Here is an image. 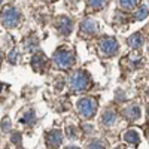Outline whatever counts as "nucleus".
<instances>
[{
	"mask_svg": "<svg viewBox=\"0 0 149 149\" xmlns=\"http://www.w3.org/2000/svg\"><path fill=\"white\" fill-rule=\"evenodd\" d=\"M90 85H91V79L88 76V73L85 72H73L69 76V86L74 93H82L85 90H88Z\"/></svg>",
	"mask_w": 149,
	"mask_h": 149,
	"instance_id": "nucleus-1",
	"label": "nucleus"
},
{
	"mask_svg": "<svg viewBox=\"0 0 149 149\" xmlns=\"http://www.w3.org/2000/svg\"><path fill=\"white\" fill-rule=\"evenodd\" d=\"M52 63L57 69H70L74 63V55L72 51H67V49H58L52 55Z\"/></svg>",
	"mask_w": 149,
	"mask_h": 149,
	"instance_id": "nucleus-2",
	"label": "nucleus"
},
{
	"mask_svg": "<svg viewBox=\"0 0 149 149\" xmlns=\"http://www.w3.org/2000/svg\"><path fill=\"white\" fill-rule=\"evenodd\" d=\"M0 19H2V24L6 29H15L19 24V19H21L19 10L17 8H14V6H6L2 10Z\"/></svg>",
	"mask_w": 149,
	"mask_h": 149,
	"instance_id": "nucleus-3",
	"label": "nucleus"
},
{
	"mask_svg": "<svg viewBox=\"0 0 149 149\" xmlns=\"http://www.w3.org/2000/svg\"><path fill=\"white\" fill-rule=\"evenodd\" d=\"M78 110L82 118L85 119H90L95 115V110H97V100L94 97H84L78 102Z\"/></svg>",
	"mask_w": 149,
	"mask_h": 149,
	"instance_id": "nucleus-4",
	"label": "nucleus"
},
{
	"mask_svg": "<svg viewBox=\"0 0 149 149\" xmlns=\"http://www.w3.org/2000/svg\"><path fill=\"white\" fill-rule=\"evenodd\" d=\"M98 51L103 57H113L118 52V42L113 37H104L98 42Z\"/></svg>",
	"mask_w": 149,
	"mask_h": 149,
	"instance_id": "nucleus-5",
	"label": "nucleus"
},
{
	"mask_svg": "<svg viewBox=\"0 0 149 149\" xmlns=\"http://www.w3.org/2000/svg\"><path fill=\"white\" fill-rule=\"evenodd\" d=\"M57 29L63 36H69L72 33V30H73V21L69 17H66V15L60 17L57 19Z\"/></svg>",
	"mask_w": 149,
	"mask_h": 149,
	"instance_id": "nucleus-6",
	"label": "nucleus"
},
{
	"mask_svg": "<svg viewBox=\"0 0 149 149\" xmlns=\"http://www.w3.org/2000/svg\"><path fill=\"white\" fill-rule=\"evenodd\" d=\"M63 143V131L52 130L46 134V145L48 148H58Z\"/></svg>",
	"mask_w": 149,
	"mask_h": 149,
	"instance_id": "nucleus-7",
	"label": "nucleus"
},
{
	"mask_svg": "<svg viewBox=\"0 0 149 149\" xmlns=\"http://www.w3.org/2000/svg\"><path fill=\"white\" fill-rule=\"evenodd\" d=\"M46 63H48V60H46V57L42 52H36L31 57V67H33L34 72H43Z\"/></svg>",
	"mask_w": 149,
	"mask_h": 149,
	"instance_id": "nucleus-8",
	"label": "nucleus"
},
{
	"mask_svg": "<svg viewBox=\"0 0 149 149\" xmlns=\"http://www.w3.org/2000/svg\"><path fill=\"white\" fill-rule=\"evenodd\" d=\"M97 22L91 18H86L81 22V33L82 34H86V36H90V34H94L97 31Z\"/></svg>",
	"mask_w": 149,
	"mask_h": 149,
	"instance_id": "nucleus-9",
	"label": "nucleus"
},
{
	"mask_svg": "<svg viewBox=\"0 0 149 149\" xmlns=\"http://www.w3.org/2000/svg\"><path fill=\"white\" fill-rule=\"evenodd\" d=\"M115 122H116V113H115V112H113V110H110V109L104 110V112H103V115H102V124H103V125H106V127H112Z\"/></svg>",
	"mask_w": 149,
	"mask_h": 149,
	"instance_id": "nucleus-10",
	"label": "nucleus"
},
{
	"mask_svg": "<svg viewBox=\"0 0 149 149\" xmlns=\"http://www.w3.org/2000/svg\"><path fill=\"white\" fill-rule=\"evenodd\" d=\"M124 115H125L128 119H131V121L139 119L140 118V107L136 106V104H130L128 107L124 109Z\"/></svg>",
	"mask_w": 149,
	"mask_h": 149,
	"instance_id": "nucleus-11",
	"label": "nucleus"
},
{
	"mask_svg": "<svg viewBox=\"0 0 149 149\" xmlns=\"http://www.w3.org/2000/svg\"><path fill=\"white\" fill-rule=\"evenodd\" d=\"M145 39H143V34L142 33H134L130 36V39H128V45L133 48V49H137L143 45Z\"/></svg>",
	"mask_w": 149,
	"mask_h": 149,
	"instance_id": "nucleus-12",
	"label": "nucleus"
},
{
	"mask_svg": "<svg viewBox=\"0 0 149 149\" xmlns=\"http://www.w3.org/2000/svg\"><path fill=\"white\" fill-rule=\"evenodd\" d=\"M124 140H125L127 143H130V145H139L140 143V136H139L137 131L128 130L125 134H124Z\"/></svg>",
	"mask_w": 149,
	"mask_h": 149,
	"instance_id": "nucleus-13",
	"label": "nucleus"
},
{
	"mask_svg": "<svg viewBox=\"0 0 149 149\" xmlns=\"http://www.w3.org/2000/svg\"><path fill=\"white\" fill-rule=\"evenodd\" d=\"M148 17V6L146 5H140L137 8V10H136V14H134V18L137 19V21H142Z\"/></svg>",
	"mask_w": 149,
	"mask_h": 149,
	"instance_id": "nucleus-14",
	"label": "nucleus"
},
{
	"mask_svg": "<svg viewBox=\"0 0 149 149\" xmlns=\"http://www.w3.org/2000/svg\"><path fill=\"white\" fill-rule=\"evenodd\" d=\"M37 45H39V42H37L36 37H29V39H26V42H24V46H26L27 51L33 52L37 49Z\"/></svg>",
	"mask_w": 149,
	"mask_h": 149,
	"instance_id": "nucleus-15",
	"label": "nucleus"
},
{
	"mask_svg": "<svg viewBox=\"0 0 149 149\" xmlns=\"http://www.w3.org/2000/svg\"><path fill=\"white\" fill-rule=\"evenodd\" d=\"M34 119H36L34 110H27L26 113H24V116L21 118V122H22V124H29V125H31V124L34 122Z\"/></svg>",
	"mask_w": 149,
	"mask_h": 149,
	"instance_id": "nucleus-16",
	"label": "nucleus"
},
{
	"mask_svg": "<svg viewBox=\"0 0 149 149\" xmlns=\"http://www.w3.org/2000/svg\"><path fill=\"white\" fill-rule=\"evenodd\" d=\"M118 3H119L121 8H124V9L128 10V9H133V8L137 6L139 0H118Z\"/></svg>",
	"mask_w": 149,
	"mask_h": 149,
	"instance_id": "nucleus-17",
	"label": "nucleus"
},
{
	"mask_svg": "<svg viewBox=\"0 0 149 149\" xmlns=\"http://www.w3.org/2000/svg\"><path fill=\"white\" fill-rule=\"evenodd\" d=\"M107 3V0H88V5L91 9L94 10H98V9H103Z\"/></svg>",
	"mask_w": 149,
	"mask_h": 149,
	"instance_id": "nucleus-18",
	"label": "nucleus"
},
{
	"mask_svg": "<svg viewBox=\"0 0 149 149\" xmlns=\"http://www.w3.org/2000/svg\"><path fill=\"white\" fill-rule=\"evenodd\" d=\"M66 134L70 139H76L78 137V128L74 125H72V124H69V125L66 127Z\"/></svg>",
	"mask_w": 149,
	"mask_h": 149,
	"instance_id": "nucleus-19",
	"label": "nucleus"
},
{
	"mask_svg": "<svg viewBox=\"0 0 149 149\" xmlns=\"http://www.w3.org/2000/svg\"><path fill=\"white\" fill-rule=\"evenodd\" d=\"M17 60H18V49L17 48H12L9 54H8V61L10 64H15L17 63Z\"/></svg>",
	"mask_w": 149,
	"mask_h": 149,
	"instance_id": "nucleus-20",
	"label": "nucleus"
},
{
	"mask_svg": "<svg viewBox=\"0 0 149 149\" xmlns=\"http://www.w3.org/2000/svg\"><path fill=\"white\" fill-rule=\"evenodd\" d=\"M10 142L14 143L15 146H21L22 145V137H21V134L19 133H14L10 136Z\"/></svg>",
	"mask_w": 149,
	"mask_h": 149,
	"instance_id": "nucleus-21",
	"label": "nucleus"
},
{
	"mask_svg": "<svg viewBox=\"0 0 149 149\" xmlns=\"http://www.w3.org/2000/svg\"><path fill=\"white\" fill-rule=\"evenodd\" d=\"M86 148H100V149H103L104 148V143L100 142V140H93V142L88 143V146H86Z\"/></svg>",
	"mask_w": 149,
	"mask_h": 149,
	"instance_id": "nucleus-22",
	"label": "nucleus"
},
{
	"mask_svg": "<svg viewBox=\"0 0 149 149\" xmlns=\"http://www.w3.org/2000/svg\"><path fill=\"white\" fill-rule=\"evenodd\" d=\"M2 130H3L5 133H8V131L10 130V121H9L8 118H5V119H3V124H2Z\"/></svg>",
	"mask_w": 149,
	"mask_h": 149,
	"instance_id": "nucleus-23",
	"label": "nucleus"
},
{
	"mask_svg": "<svg viewBox=\"0 0 149 149\" xmlns=\"http://www.w3.org/2000/svg\"><path fill=\"white\" fill-rule=\"evenodd\" d=\"M2 90H3V84H2V82H0V91H2Z\"/></svg>",
	"mask_w": 149,
	"mask_h": 149,
	"instance_id": "nucleus-24",
	"label": "nucleus"
},
{
	"mask_svg": "<svg viewBox=\"0 0 149 149\" xmlns=\"http://www.w3.org/2000/svg\"><path fill=\"white\" fill-rule=\"evenodd\" d=\"M148 115H149V109H148Z\"/></svg>",
	"mask_w": 149,
	"mask_h": 149,
	"instance_id": "nucleus-25",
	"label": "nucleus"
},
{
	"mask_svg": "<svg viewBox=\"0 0 149 149\" xmlns=\"http://www.w3.org/2000/svg\"><path fill=\"white\" fill-rule=\"evenodd\" d=\"M0 3H2V0H0Z\"/></svg>",
	"mask_w": 149,
	"mask_h": 149,
	"instance_id": "nucleus-26",
	"label": "nucleus"
},
{
	"mask_svg": "<svg viewBox=\"0 0 149 149\" xmlns=\"http://www.w3.org/2000/svg\"><path fill=\"white\" fill-rule=\"evenodd\" d=\"M0 58H2V57H0Z\"/></svg>",
	"mask_w": 149,
	"mask_h": 149,
	"instance_id": "nucleus-27",
	"label": "nucleus"
}]
</instances>
